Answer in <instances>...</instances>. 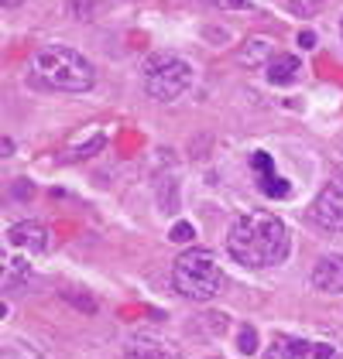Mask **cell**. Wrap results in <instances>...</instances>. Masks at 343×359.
I'll return each mask as SVG.
<instances>
[{"instance_id":"cell-1","label":"cell","mask_w":343,"mask_h":359,"mask_svg":"<svg viewBox=\"0 0 343 359\" xmlns=\"http://www.w3.org/2000/svg\"><path fill=\"white\" fill-rule=\"evenodd\" d=\"M227 250L240 267L264 271V267H278L288 257V229L268 209H251L230 226Z\"/></svg>"},{"instance_id":"cell-2","label":"cell","mask_w":343,"mask_h":359,"mask_svg":"<svg viewBox=\"0 0 343 359\" xmlns=\"http://www.w3.org/2000/svg\"><path fill=\"white\" fill-rule=\"evenodd\" d=\"M31 79L58 93H86L96 83L93 65L69 45H41L31 55Z\"/></svg>"},{"instance_id":"cell-3","label":"cell","mask_w":343,"mask_h":359,"mask_svg":"<svg viewBox=\"0 0 343 359\" xmlns=\"http://www.w3.org/2000/svg\"><path fill=\"white\" fill-rule=\"evenodd\" d=\"M45 250H48V229L41 222H14L4 236V291H18L31 277V264Z\"/></svg>"},{"instance_id":"cell-4","label":"cell","mask_w":343,"mask_h":359,"mask_svg":"<svg viewBox=\"0 0 343 359\" xmlns=\"http://www.w3.org/2000/svg\"><path fill=\"white\" fill-rule=\"evenodd\" d=\"M172 287L189 302H213L224 291V267L209 250H186L172 267Z\"/></svg>"},{"instance_id":"cell-5","label":"cell","mask_w":343,"mask_h":359,"mask_svg":"<svg viewBox=\"0 0 343 359\" xmlns=\"http://www.w3.org/2000/svg\"><path fill=\"white\" fill-rule=\"evenodd\" d=\"M193 86V65L179 55H155L144 65V93L155 103H172Z\"/></svg>"},{"instance_id":"cell-6","label":"cell","mask_w":343,"mask_h":359,"mask_svg":"<svg viewBox=\"0 0 343 359\" xmlns=\"http://www.w3.org/2000/svg\"><path fill=\"white\" fill-rule=\"evenodd\" d=\"M313 222H319L323 229H330V233H343V178L337 182H330L319 198L313 202Z\"/></svg>"},{"instance_id":"cell-7","label":"cell","mask_w":343,"mask_h":359,"mask_svg":"<svg viewBox=\"0 0 343 359\" xmlns=\"http://www.w3.org/2000/svg\"><path fill=\"white\" fill-rule=\"evenodd\" d=\"M264 359H337V349L330 342H309V339L278 335Z\"/></svg>"},{"instance_id":"cell-8","label":"cell","mask_w":343,"mask_h":359,"mask_svg":"<svg viewBox=\"0 0 343 359\" xmlns=\"http://www.w3.org/2000/svg\"><path fill=\"white\" fill-rule=\"evenodd\" d=\"M251 168H254V175H257V189L268 195V198H288L292 195V185L275 171V161H271L268 151H254L251 154Z\"/></svg>"},{"instance_id":"cell-9","label":"cell","mask_w":343,"mask_h":359,"mask_svg":"<svg viewBox=\"0 0 343 359\" xmlns=\"http://www.w3.org/2000/svg\"><path fill=\"white\" fill-rule=\"evenodd\" d=\"M124 359H182V356H179V349L172 346L169 339H162L155 332H141V335H134L127 342Z\"/></svg>"},{"instance_id":"cell-10","label":"cell","mask_w":343,"mask_h":359,"mask_svg":"<svg viewBox=\"0 0 343 359\" xmlns=\"http://www.w3.org/2000/svg\"><path fill=\"white\" fill-rule=\"evenodd\" d=\"M313 287L323 294H343V253H326L316 260Z\"/></svg>"},{"instance_id":"cell-11","label":"cell","mask_w":343,"mask_h":359,"mask_svg":"<svg viewBox=\"0 0 343 359\" xmlns=\"http://www.w3.org/2000/svg\"><path fill=\"white\" fill-rule=\"evenodd\" d=\"M237 62H240L244 69H268V65L275 62V41L264 38V34L247 38V41L240 45V52H237Z\"/></svg>"},{"instance_id":"cell-12","label":"cell","mask_w":343,"mask_h":359,"mask_svg":"<svg viewBox=\"0 0 343 359\" xmlns=\"http://www.w3.org/2000/svg\"><path fill=\"white\" fill-rule=\"evenodd\" d=\"M299 76V58L295 55H275V62L268 65V83L271 86H288Z\"/></svg>"},{"instance_id":"cell-13","label":"cell","mask_w":343,"mask_h":359,"mask_svg":"<svg viewBox=\"0 0 343 359\" xmlns=\"http://www.w3.org/2000/svg\"><path fill=\"white\" fill-rule=\"evenodd\" d=\"M103 7H107V0H69V11L76 21H93Z\"/></svg>"},{"instance_id":"cell-14","label":"cell","mask_w":343,"mask_h":359,"mask_svg":"<svg viewBox=\"0 0 343 359\" xmlns=\"http://www.w3.org/2000/svg\"><path fill=\"white\" fill-rule=\"evenodd\" d=\"M103 144H107V134H103V130H96V137L89 140V144H83V147H76L69 158H72V161H79V158H93L96 151H103Z\"/></svg>"},{"instance_id":"cell-15","label":"cell","mask_w":343,"mask_h":359,"mask_svg":"<svg viewBox=\"0 0 343 359\" xmlns=\"http://www.w3.org/2000/svg\"><path fill=\"white\" fill-rule=\"evenodd\" d=\"M237 349L244 353V356H254L257 353V332L251 325H244V329L237 332Z\"/></svg>"},{"instance_id":"cell-16","label":"cell","mask_w":343,"mask_h":359,"mask_svg":"<svg viewBox=\"0 0 343 359\" xmlns=\"http://www.w3.org/2000/svg\"><path fill=\"white\" fill-rule=\"evenodd\" d=\"M4 359H45L38 349H31L25 342H11V346H4Z\"/></svg>"},{"instance_id":"cell-17","label":"cell","mask_w":343,"mask_h":359,"mask_svg":"<svg viewBox=\"0 0 343 359\" xmlns=\"http://www.w3.org/2000/svg\"><path fill=\"white\" fill-rule=\"evenodd\" d=\"M288 7H292V14H299V18H316V14L323 11V0H288Z\"/></svg>"},{"instance_id":"cell-18","label":"cell","mask_w":343,"mask_h":359,"mask_svg":"<svg viewBox=\"0 0 343 359\" xmlns=\"http://www.w3.org/2000/svg\"><path fill=\"white\" fill-rule=\"evenodd\" d=\"M62 298L65 302H72L79 311H96V302L89 298V294H76V291H62Z\"/></svg>"},{"instance_id":"cell-19","label":"cell","mask_w":343,"mask_h":359,"mask_svg":"<svg viewBox=\"0 0 343 359\" xmlns=\"http://www.w3.org/2000/svg\"><path fill=\"white\" fill-rule=\"evenodd\" d=\"M193 236H196V229H193L189 222H175L172 233H169V240H175V243H189Z\"/></svg>"},{"instance_id":"cell-20","label":"cell","mask_w":343,"mask_h":359,"mask_svg":"<svg viewBox=\"0 0 343 359\" xmlns=\"http://www.w3.org/2000/svg\"><path fill=\"white\" fill-rule=\"evenodd\" d=\"M220 11H251L254 7V0H213Z\"/></svg>"},{"instance_id":"cell-21","label":"cell","mask_w":343,"mask_h":359,"mask_svg":"<svg viewBox=\"0 0 343 359\" xmlns=\"http://www.w3.org/2000/svg\"><path fill=\"white\" fill-rule=\"evenodd\" d=\"M299 45H302V48H316V34L313 31H302V34H299Z\"/></svg>"},{"instance_id":"cell-22","label":"cell","mask_w":343,"mask_h":359,"mask_svg":"<svg viewBox=\"0 0 343 359\" xmlns=\"http://www.w3.org/2000/svg\"><path fill=\"white\" fill-rule=\"evenodd\" d=\"M0 154H4V158H11V154H14V140H11V137H4V144H0Z\"/></svg>"},{"instance_id":"cell-23","label":"cell","mask_w":343,"mask_h":359,"mask_svg":"<svg viewBox=\"0 0 343 359\" xmlns=\"http://www.w3.org/2000/svg\"><path fill=\"white\" fill-rule=\"evenodd\" d=\"M4 7H18V4H25V0H0Z\"/></svg>"}]
</instances>
